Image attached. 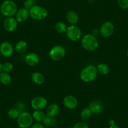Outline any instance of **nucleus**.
<instances>
[{"instance_id":"obj_1","label":"nucleus","mask_w":128,"mask_h":128,"mask_svg":"<svg viewBox=\"0 0 128 128\" xmlns=\"http://www.w3.org/2000/svg\"><path fill=\"white\" fill-rule=\"evenodd\" d=\"M18 10V6L12 0H6L0 6L1 13L4 16L13 17L16 15Z\"/></svg>"},{"instance_id":"obj_2","label":"nucleus","mask_w":128,"mask_h":128,"mask_svg":"<svg viewBox=\"0 0 128 128\" xmlns=\"http://www.w3.org/2000/svg\"><path fill=\"white\" fill-rule=\"evenodd\" d=\"M98 75L97 67L90 65L85 67L80 74L81 80L85 82H92L96 79Z\"/></svg>"},{"instance_id":"obj_3","label":"nucleus","mask_w":128,"mask_h":128,"mask_svg":"<svg viewBox=\"0 0 128 128\" xmlns=\"http://www.w3.org/2000/svg\"><path fill=\"white\" fill-rule=\"evenodd\" d=\"M82 46L85 50L89 52L95 51L99 46V41L93 35L87 34L81 40Z\"/></svg>"},{"instance_id":"obj_4","label":"nucleus","mask_w":128,"mask_h":128,"mask_svg":"<svg viewBox=\"0 0 128 128\" xmlns=\"http://www.w3.org/2000/svg\"><path fill=\"white\" fill-rule=\"evenodd\" d=\"M30 17L34 20L41 21L45 20L48 16V11L45 8L40 6L35 5L29 10Z\"/></svg>"},{"instance_id":"obj_5","label":"nucleus","mask_w":128,"mask_h":128,"mask_svg":"<svg viewBox=\"0 0 128 128\" xmlns=\"http://www.w3.org/2000/svg\"><path fill=\"white\" fill-rule=\"evenodd\" d=\"M34 118L31 114L28 112H23L20 113L17 119L18 126L20 128H29L33 125Z\"/></svg>"},{"instance_id":"obj_6","label":"nucleus","mask_w":128,"mask_h":128,"mask_svg":"<svg viewBox=\"0 0 128 128\" xmlns=\"http://www.w3.org/2000/svg\"><path fill=\"white\" fill-rule=\"evenodd\" d=\"M49 56L52 60L58 62L62 60L66 55V49L62 46L56 45L51 48L49 52Z\"/></svg>"},{"instance_id":"obj_7","label":"nucleus","mask_w":128,"mask_h":128,"mask_svg":"<svg viewBox=\"0 0 128 128\" xmlns=\"http://www.w3.org/2000/svg\"><path fill=\"white\" fill-rule=\"evenodd\" d=\"M67 38L72 42H77L82 36V31L76 25H71L67 27L66 31Z\"/></svg>"},{"instance_id":"obj_8","label":"nucleus","mask_w":128,"mask_h":128,"mask_svg":"<svg viewBox=\"0 0 128 128\" xmlns=\"http://www.w3.org/2000/svg\"><path fill=\"white\" fill-rule=\"evenodd\" d=\"M48 101L45 98L38 96L34 98L31 102L32 108L35 110H43L47 107Z\"/></svg>"},{"instance_id":"obj_9","label":"nucleus","mask_w":128,"mask_h":128,"mask_svg":"<svg viewBox=\"0 0 128 128\" xmlns=\"http://www.w3.org/2000/svg\"><path fill=\"white\" fill-rule=\"evenodd\" d=\"M115 27L114 24L110 22H106L103 23L100 28V34L104 38H109L114 34Z\"/></svg>"},{"instance_id":"obj_10","label":"nucleus","mask_w":128,"mask_h":128,"mask_svg":"<svg viewBox=\"0 0 128 128\" xmlns=\"http://www.w3.org/2000/svg\"><path fill=\"white\" fill-rule=\"evenodd\" d=\"M14 53V47L11 43L4 42L0 45V54L6 58L10 57Z\"/></svg>"},{"instance_id":"obj_11","label":"nucleus","mask_w":128,"mask_h":128,"mask_svg":"<svg viewBox=\"0 0 128 128\" xmlns=\"http://www.w3.org/2000/svg\"><path fill=\"white\" fill-rule=\"evenodd\" d=\"M18 22L14 17H8L6 18L3 23L4 30L8 32H13L17 29Z\"/></svg>"},{"instance_id":"obj_12","label":"nucleus","mask_w":128,"mask_h":128,"mask_svg":"<svg viewBox=\"0 0 128 128\" xmlns=\"http://www.w3.org/2000/svg\"><path fill=\"white\" fill-rule=\"evenodd\" d=\"M88 108L91 110L92 114H100L104 110V106L100 100H94L88 104Z\"/></svg>"},{"instance_id":"obj_13","label":"nucleus","mask_w":128,"mask_h":128,"mask_svg":"<svg viewBox=\"0 0 128 128\" xmlns=\"http://www.w3.org/2000/svg\"><path fill=\"white\" fill-rule=\"evenodd\" d=\"M64 106L68 109H75L78 106L77 98L73 96H67L64 99Z\"/></svg>"},{"instance_id":"obj_14","label":"nucleus","mask_w":128,"mask_h":128,"mask_svg":"<svg viewBox=\"0 0 128 128\" xmlns=\"http://www.w3.org/2000/svg\"><path fill=\"white\" fill-rule=\"evenodd\" d=\"M15 18L18 23H24L30 17L29 10L25 8H22L19 9L16 14Z\"/></svg>"},{"instance_id":"obj_15","label":"nucleus","mask_w":128,"mask_h":128,"mask_svg":"<svg viewBox=\"0 0 128 128\" xmlns=\"http://www.w3.org/2000/svg\"><path fill=\"white\" fill-rule=\"evenodd\" d=\"M25 62L29 66L35 67L40 62V57L35 53H30L26 56Z\"/></svg>"},{"instance_id":"obj_16","label":"nucleus","mask_w":128,"mask_h":128,"mask_svg":"<svg viewBox=\"0 0 128 128\" xmlns=\"http://www.w3.org/2000/svg\"><path fill=\"white\" fill-rule=\"evenodd\" d=\"M59 112V107L55 103L48 106L46 108V116L50 118H55Z\"/></svg>"},{"instance_id":"obj_17","label":"nucleus","mask_w":128,"mask_h":128,"mask_svg":"<svg viewBox=\"0 0 128 128\" xmlns=\"http://www.w3.org/2000/svg\"><path fill=\"white\" fill-rule=\"evenodd\" d=\"M67 20L71 25H76L79 21V16L74 11H69L67 13Z\"/></svg>"},{"instance_id":"obj_18","label":"nucleus","mask_w":128,"mask_h":128,"mask_svg":"<svg viewBox=\"0 0 128 128\" xmlns=\"http://www.w3.org/2000/svg\"><path fill=\"white\" fill-rule=\"evenodd\" d=\"M32 80L35 84L40 86L45 82V78L42 74L38 72H36L32 74Z\"/></svg>"},{"instance_id":"obj_19","label":"nucleus","mask_w":128,"mask_h":128,"mask_svg":"<svg viewBox=\"0 0 128 128\" xmlns=\"http://www.w3.org/2000/svg\"><path fill=\"white\" fill-rule=\"evenodd\" d=\"M27 48H28V44L25 41H23V40L18 42L16 44L15 47H14L16 52L19 54H23L25 53Z\"/></svg>"},{"instance_id":"obj_20","label":"nucleus","mask_w":128,"mask_h":128,"mask_svg":"<svg viewBox=\"0 0 128 128\" xmlns=\"http://www.w3.org/2000/svg\"><path fill=\"white\" fill-rule=\"evenodd\" d=\"M32 116L34 120L40 122L44 121L47 116L44 112H43V110H35L32 114Z\"/></svg>"},{"instance_id":"obj_21","label":"nucleus","mask_w":128,"mask_h":128,"mask_svg":"<svg viewBox=\"0 0 128 128\" xmlns=\"http://www.w3.org/2000/svg\"><path fill=\"white\" fill-rule=\"evenodd\" d=\"M0 82L4 86H8L12 82V77L9 73L2 72L0 74Z\"/></svg>"},{"instance_id":"obj_22","label":"nucleus","mask_w":128,"mask_h":128,"mask_svg":"<svg viewBox=\"0 0 128 128\" xmlns=\"http://www.w3.org/2000/svg\"><path fill=\"white\" fill-rule=\"evenodd\" d=\"M98 73L100 74L102 76H106L109 72V67L108 65L105 64H99L97 66Z\"/></svg>"},{"instance_id":"obj_23","label":"nucleus","mask_w":128,"mask_h":128,"mask_svg":"<svg viewBox=\"0 0 128 128\" xmlns=\"http://www.w3.org/2000/svg\"><path fill=\"white\" fill-rule=\"evenodd\" d=\"M67 29V25L66 23H64V22H59L56 23L55 25V30L57 33L58 34H64L65 32H66Z\"/></svg>"},{"instance_id":"obj_24","label":"nucleus","mask_w":128,"mask_h":128,"mask_svg":"<svg viewBox=\"0 0 128 128\" xmlns=\"http://www.w3.org/2000/svg\"><path fill=\"white\" fill-rule=\"evenodd\" d=\"M92 115V113L91 110H90L89 108H85L83 109L81 112V118L84 121H87L91 118Z\"/></svg>"},{"instance_id":"obj_25","label":"nucleus","mask_w":128,"mask_h":128,"mask_svg":"<svg viewBox=\"0 0 128 128\" xmlns=\"http://www.w3.org/2000/svg\"><path fill=\"white\" fill-rule=\"evenodd\" d=\"M20 112L16 108H12L8 112V116L11 119H17L19 117Z\"/></svg>"},{"instance_id":"obj_26","label":"nucleus","mask_w":128,"mask_h":128,"mask_svg":"<svg viewBox=\"0 0 128 128\" xmlns=\"http://www.w3.org/2000/svg\"><path fill=\"white\" fill-rule=\"evenodd\" d=\"M56 123L55 119H54V118H50V117L46 116V118H45V120L43 121V124L44 125V126L46 127H53L54 126V125Z\"/></svg>"},{"instance_id":"obj_27","label":"nucleus","mask_w":128,"mask_h":128,"mask_svg":"<svg viewBox=\"0 0 128 128\" xmlns=\"http://www.w3.org/2000/svg\"><path fill=\"white\" fill-rule=\"evenodd\" d=\"M2 68H3V72L9 73L13 70V65L11 62H6L2 64Z\"/></svg>"},{"instance_id":"obj_28","label":"nucleus","mask_w":128,"mask_h":128,"mask_svg":"<svg viewBox=\"0 0 128 128\" xmlns=\"http://www.w3.org/2000/svg\"><path fill=\"white\" fill-rule=\"evenodd\" d=\"M35 5V0H24V8L29 10L32 7Z\"/></svg>"},{"instance_id":"obj_29","label":"nucleus","mask_w":128,"mask_h":128,"mask_svg":"<svg viewBox=\"0 0 128 128\" xmlns=\"http://www.w3.org/2000/svg\"><path fill=\"white\" fill-rule=\"evenodd\" d=\"M118 4L121 9H128V0H118Z\"/></svg>"},{"instance_id":"obj_30","label":"nucleus","mask_w":128,"mask_h":128,"mask_svg":"<svg viewBox=\"0 0 128 128\" xmlns=\"http://www.w3.org/2000/svg\"><path fill=\"white\" fill-rule=\"evenodd\" d=\"M72 128H89V126L87 123L85 121H82L76 123Z\"/></svg>"},{"instance_id":"obj_31","label":"nucleus","mask_w":128,"mask_h":128,"mask_svg":"<svg viewBox=\"0 0 128 128\" xmlns=\"http://www.w3.org/2000/svg\"><path fill=\"white\" fill-rule=\"evenodd\" d=\"M16 108L19 110L20 112L22 113V112H24V109H25L26 107H25V105H24V104H23V102H18V104H17Z\"/></svg>"},{"instance_id":"obj_32","label":"nucleus","mask_w":128,"mask_h":128,"mask_svg":"<svg viewBox=\"0 0 128 128\" xmlns=\"http://www.w3.org/2000/svg\"><path fill=\"white\" fill-rule=\"evenodd\" d=\"M32 128H45V127H44V124L38 122L36 123V124H34V125H32Z\"/></svg>"},{"instance_id":"obj_33","label":"nucleus","mask_w":128,"mask_h":128,"mask_svg":"<svg viewBox=\"0 0 128 128\" xmlns=\"http://www.w3.org/2000/svg\"><path fill=\"white\" fill-rule=\"evenodd\" d=\"M109 125H110V126L115 125V121H114V120H110V121H109Z\"/></svg>"},{"instance_id":"obj_34","label":"nucleus","mask_w":128,"mask_h":128,"mask_svg":"<svg viewBox=\"0 0 128 128\" xmlns=\"http://www.w3.org/2000/svg\"><path fill=\"white\" fill-rule=\"evenodd\" d=\"M109 128H120L119 127H118V126H116L115 124V125H113V126H110V127H109Z\"/></svg>"},{"instance_id":"obj_35","label":"nucleus","mask_w":128,"mask_h":128,"mask_svg":"<svg viewBox=\"0 0 128 128\" xmlns=\"http://www.w3.org/2000/svg\"><path fill=\"white\" fill-rule=\"evenodd\" d=\"M3 72V68H2V64L0 62V74Z\"/></svg>"},{"instance_id":"obj_36","label":"nucleus","mask_w":128,"mask_h":128,"mask_svg":"<svg viewBox=\"0 0 128 128\" xmlns=\"http://www.w3.org/2000/svg\"><path fill=\"white\" fill-rule=\"evenodd\" d=\"M127 57H128V51H127Z\"/></svg>"}]
</instances>
